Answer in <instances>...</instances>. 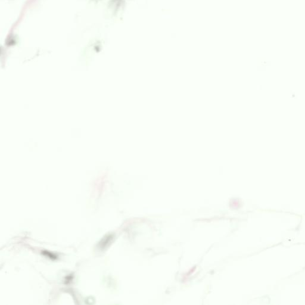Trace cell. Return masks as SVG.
I'll return each instance as SVG.
<instances>
[{"label":"cell","mask_w":305,"mask_h":305,"mask_svg":"<svg viewBox=\"0 0 305 305\" xmlns=\"http://www.w3.org/2000/svg\"><path fill=\"white\" fill-rule=\"evenodd\" d=\"M43 254H44V255L47 256L48 257H50V258H51V259H56V257H57L55 256V255H52V253H50V252H43Z\"/></svg>","instance_id":"obj_2"},{"label":"cell","mask_w":305,"mask_h":305,"mask_svg":"<svg viewBox=\"0 0 305 305\" xmlns=\"http://www.w3.org/2000/svg\"><path fill=\"white\" fill-rule=\"evenodd\" d=\"M112 239H113L112 235H107V236L105 237L100 243V246L101 247V248H104L109 244V243H110L111 240H112Z\"/></svg>","instance_id":"obj_1"}]
</instances>
